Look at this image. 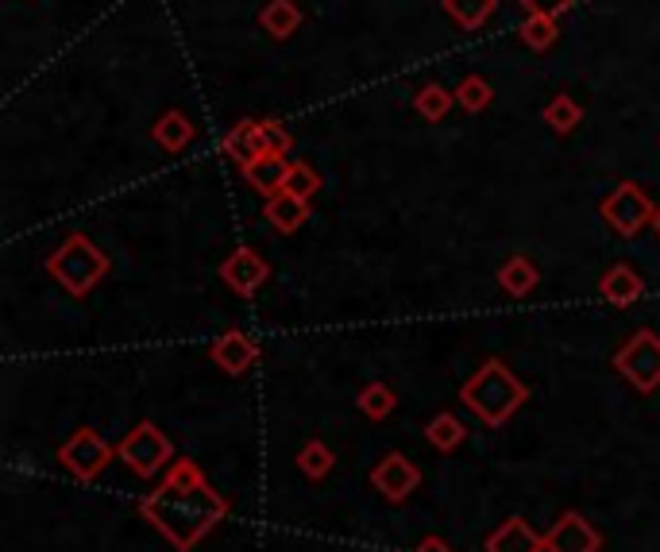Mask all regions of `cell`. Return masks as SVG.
I'll list each match as a JSON object with an SVG mask.
<instances>
[{"label":"cell","mask_w":660,"mask_h":552,"mask_svg":"<svg viewBox=\"0 0 660 552\" xmlns=\"http://www.w3.org/2000/svg\"><path fill=\"white\" fill-rule=\"evenodd\" d=\"M140 514L178 552H190L193 545H201L220 522H224L228 499L206 483L198 460L182 456L167 468V475L159 479V486L140 499Z\"/></svg>","instance_id":"cell-1"},{"label":"cell","mask_w":660,"mask_h":552,"mask_svg":"<svg viewBox=\"0 0 660 552\" xmlns=\"http://www.w3.org/2000/svg\"><path fill=\"white\" fill-rule=\"evenodd\" d=\"M460 398L483 425H507L513 413L529 402V387L521 383L502 360H487L483 368L463 383Z\"/></svg>","instance_id":"cell-2"},{"label":"cell","mask_w":660,"mask_h":552,"mask_svg":"<svg viewBox=\"0 0 660 552\" xmlns=\"http://www.w3.org/2000/svg\"><path fill=\"white\" fill-rule=\"evenodd\" d=\"M43 267L70 298H86V294H93V290L101 287L104 274H109V255H104L89 237L70 232V237L47 255Z\"/></svg>","instance_id":"cell-3"},{"label":"cell","mask_w":660,"mask_h":552,"mask_svg":"<svg viewBox=\"0 0 660 552\" xmlns=\"http://www.w3.org/2000/svg\"><path fill=\"white\" fill-rule=\"evenodd\" d=\"M117 456L140 479H154V475H167L170 460H174V444H170V436L162 433L154 421H140V425L117 444Z\"/></svg>","instance_id":"cell-4"},{"label":"cell","mask_w":660,"mask_h":552,"mask_svg":"<svg viewBox=\"0 0 660 552\" xmlns=\"http://www.w3.org/2000/svg\"><path fill=\"white\" fill-rule=\"evenodd\" d=\"M602 221L618 232V237H638L646 224H653L657 205L649 201V193L638 182H622L618 190H610L599 205Z\"/></svg>","instance_id":"cell-5"},{"label":"cell","mask_w":660,"mask_h":552,"mask_svg":"<svg viewBox=\"0 0 660 552\" xmlns=\"http://www.w3.org/2000/svg\"><path fill=\"white\" fill-rule=\"evenodd\" d=\"M614 368L638 387L641 394H653L660 387V337L649 329L633 332L614 352Z\"/></svg>","instance_id":"cell-6"},{"label":"cell","mask_w":660,"mask_h":552,"mask_svg":"<svg viewBox=\"0 0 660 552\" xmlns=\"http://www.w3.org/2000/svg\"><path fill=\"white\" fill-rule=\"evenodd\" d=\"M112 444L104 441L97 429H73L70 433V441L59 449V460H62V468L73 475V479H81V483H93L97 475L109 468V460H112Z\"/></svg>","instance_id":"cell-7"},{"label":"cell","mask_w":660,"mask_h":552,"mask_svg":"<svg viewBox=\"0 0 660 552\" xmlns=\"http://www.w3.org/2000/svg\"><path fill=\"white\" fill-rule=\"evenodd\" d=\"M371 486L387 502H406L421 486V468L413 464V460H406L402 452H387V456L374 464Z\"/></svg>","instance_id":"cell-8"},{"label":"cell","mask_w":660,"mask_h":552,"mask_svg":"<svg viewBox=\"0 0 660 552\" xmlns=\"http://www.w3.org/2000/svg\"><path fill=\"white\" fill-rule=\"evenodd\" d=\"M599 549H602V533L583 514H576V510L560 514L557 525L544 533V552H599Z\"/></svg>","instance_id":"cell-9"},{"label":"cell","mask_w":660,"mask_h":552,"mask_svg":"<svg viewBox=\"0 0 660 552\" xmlns=\"http://www.w3.org/2000/svg\"><path fill=\"white\" fill-rule=\"evenodd\" d=\"M220 279H224L240 298H251L267 279H271V267H267V259L256 255L251 248H236L232 255L220 263Z\"/></svg>","instance_id":"cell-10"},{"label":"cell","mask_w":660,"mask_h":552,"mask_svg":"<svg viewBox=\"0 0 660 552\" xmlns=\"http://www.w3.org/2000/svg\"><path fill=\"white\" fill-rule=\"evenodd\" d=\"M209 355H213V363L224 371V375H248L259 360V344L248 337V332L228 329L224 337H217V344L209 348Z\"/></svg>","instance_id":"cell-11"},{"label":"cell","mask_w":660,"mask_h":552,"mask_svg":"<svg viewBox=\"0 0 660 552\" xmlns=\"http://www.w3.org/2000/svg\"><path fill=\"white\" fill-rule=\"evenodd\" d=\"M243 178H248L251 190H259L263 198H279L282 190H287V174H290V159L287 155H274V151H267V155H256L251 162H243Z\"/></svg>","instance_id":"cell-12"},{"label":"cell","mask_w":660,"mask_h":552,"mask_svg":"<svg viewBox=\"0 0 660 552\" xmlns=\"http://www.w3.org/2000/svg\"><path fill=\"white\" fill-rule=\"evenodd\" d=\"M487 552H544V538L526 518L513 514L487 538Z\"/></svg>","instance_id":"cell-13"},{"label":"cell","mask_w":660,"mask_h":552,"mask_svg":"<svg viewBox=\"0 0 660 552\" xmlns=\"http://www.w3.org/2000/svg\"><path fill=\"white\" fill-rule=\"evenodd\" d=\"M599 294L607 298L610 305H618V310H626V305H633L641 294H646V282H641V274L633 271L630 263H618V267H610V271L602 274Z\"/></svg>","instance_id":"cell-14"},{"label":"cell","mask_w":660,"mask_h":552,"mask_svg":"<svg viewBox=\"0 0 660 552\" xmlns=\"http://www.w3.org/2000/svg\"><path fill=\"white\" fill-rule=\"evenodd\" d=\"M224 155L243 162H251L256 155H267V136H263V120H243L232 132L224 136Z\"/></svg>","instance_id":"cell-15"},{"label":"cell","mask_w":660,"mask_h":552,"mask_svg":"<svg viewBox=\"0 0 660 552\" xmlns=\"http://www.w3.org/2000/svg\"><path fill=\"white\" fill-rule=\"evenodd\" d=\"M263 217L271 221L274 232H282V237H290V232H298L301 224L309 221V201L293 198V193L282 190L279 198H267V209Z\"/></svg>","instance_id":"cell-16"},{"label":"cell","mask_w":660,"mask_h":552,"mask_svg":"<svg viewBox=\"0 0 660 552\" xmlns=\"http://www.w3.org/2000/svg\"><path fill=\"white\" fill-rule=\"evenodd\" d=\"M151 140L159 143L162 151H182L186 143L193 140V120L186 117V112H178V109L162 112V117L154 120V128H151Z\"/></svg>","instance_id":"cell-17"},{"label":"cell","mask_w":660,"mask_h":552,"mask_svg":"<svg viewBox=\"0 0 660 552\" xmlns=\"http://www.w3.org/2000/svg\"><path fill=\"white\" fill-rule=\"evenodd\" d=\"M537 282H541V271H537L533 259H526V255H510L507 263H502V271H499V287L507 290L510 298L533 294Z\"/></svg>","instance_id":"cell-18"},{"label":"cell","mask_w":660,"mask_h":552,"mask_svg":"<svg viewBox=\"0 0 660 552\" xmlns=\"http://www.w3.org/2000/svg\"><path fill=\"white\" fill-rule=\"evenodd\" d=\"M259 23H263L267 36L290 39L301 28V8L293 0H267V8L259 12Z\"/></svg>","instance_id":"cell-19"},{"label":"cell","mask_w":660,"mask_h":552,"mask_svg":"<svg viewBox=\"0 0 660 552\" xmlns=\"http://www.w3.org/2000/svg\"><path fill=\"white\" fill-rule=\"evenodd\" d=\"M463 436H468V429L460 425L456 413H437V418L426 425V441L433 444L437 452H456L463 444Z\"/></svg>","instance_id":"cell-20"},{"label":"cell","mask_w":660,"mask_h":552,"mask_svg":"<svg viewBox=\"0 0 660 552\" xmlns=\"http://www.w3.org/2000/svg\"><path fill=\"white\" fill-rule=\"evenodd\" d=\"M580 120H583V109H580V101H576V97L557 93L549 104H544V124H549L557 136L576 132V124H580Z\"/></svg>","instance_id":"cell-21"},{"label":"cell","mask_w":660,"mask_h":552,"mask_svg":"<svg viewBox=\"0 0 660 552\" xmlns=\"http://www.w3.org/2000/svg\"><path fill=\"white\" fill-rule=\"evenodd\" d=\"M499 0H444V12L460 23L463 31H479L494 16Z\"/></svg>","instance_id":"cell-22"},{"label":"cell","mask_w":660,"mask_h":552,"mask_svg":"<svg viewBox=\"0 0 660 552\" xmlns=\"http://www.w3.org/2000/svg\"><path fill=\"white\" fill-rule=\"evenodd\" d=\"M560 28H557V16H544V12H529L521 20V43L533 47V51H549L557 43Z\"/></svg>","instance_id":"cell-23"},{"label":"cell","mask_w":660,"mask_h":552,"mask_svg":"<svg viewBox=\"0 0 660 552\" xmlns=\"http://www.w3.org/2000/svg\"><path fill=\"white\" fill-rule=\"evenodd\" d=\"M394 405H398V398L387 383H367L360 391V413L371 421H387L390 413H394Z\"/></svg>","instance_id":"cell-24"},{"label":"cell","mask_w":660,"mask_h":552,"mask_svg":"<svg viewBox=\"0 0 660 552\" xmlns=\"http://www.w3.org/2000/svg\"><path fill=\"white\" fill-rule=\"evenodd\" d=\"M332 464H337V456H332V449L324 441H309L298 452V472L306 479H324L332 472Z\"/></svg>","instance_id":"cell-25"},{"label":"cell","mask_w":660,"mask_h":552,"mask_svg":"<svg viewBox=\"0 0 660 552\" xmlns=\"http://www.w3.org/2000/svg\"><path fill=\"white\" fill-rule=\"evenodd\" d=\"M491 101H494V89L487 86V78L471 74V78H463L460 86H456V104H460L463 112H483Z\"/></svg>","instance_id":"cell-26"},{"label":"cell","mask_w":660,"mask_h":552,"mask_svg":"<svg viewBox=\"0 0 660 552\" xmlns=\"http://www.w3.org/2000/svg\"><path fill=\"white\" fill-rule=\"evenodd\" d=\"M452 104H456V93H448L444 86H426L418 97H413V109H418L426 120H433V124L448 117V109H452Z\"/></svg>","instance_id":"cell-27"},{"label":"cell","mask_w":660,"mask_h":552,"mask_svg":"<svg viewBox=\"0 0 660 552\" xmlns=\"http://www.w3.org/2000/svg\"><path fill=\"white\" fill-rule=\"evenodd\" d=\"M317 190H321V174H317V170L309 167V162H290L287 193H293V198H301V201H309Z\"/></svg>","instance_id":"cell-28"},{"label":"cell","mask_w":660,"mask_h":552,"mask_svg":"<svg viewBox=\"0 0 660 552\" xmlns=\"http://www.w3.org/2000/svg\"><path fill=\"white\" fill-rule=\"evenodd\" d=\"M526 12H544V16H560L576 4V0H518Z\"/></svg>","instance_id":"cell-29"},{"label":"cell","mask_w":660,"mask_h":552,"mask_svg":"<svg viewBox=\"0 0 660 552\" xmlns=\"http://www.w3.org/2000/svg\"><path fill=\"white\" fill-rule=\"evenodd\" d=\"M413 552H452V549H448L440 538H421V541H418V549H413Z\"/></svg>","instance_id":"cell-30"},{"label":"cell","mask_w":660,"mask_h":552,"mask_svg":"<svg viewBox=\"0 0 660 552\" xmlns=\"http://www.w3.org/2000/svg\"><path fill=\"white\" fill-rule=\"evenodd\" d=\"M653 229H657V237H660V205H657V213H653Z\"/></svg>","instance_id":"cell-31"}]
</instances>
